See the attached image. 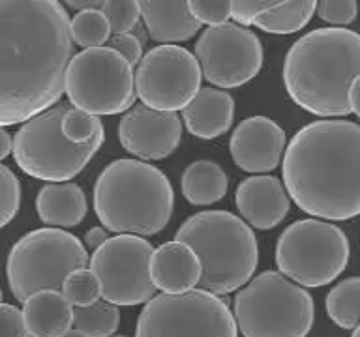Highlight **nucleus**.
Instances as JSON below:
<instances>
[{"label":"nucleus","instance_id":"nucleus-40","mask_svg":"<svg viewBox=\"0 0 360 337\" xmlns=\"http://www.w3.org/2000/svg\"><path fill=\"white\" fill-rule=\"evenodd\" d=\"M62 337H89V336H84V333H81L79 330H75V328H72V330L68 331V333H64Z\"/></svg>","mask_w":360,"mask_h":337},{"label":"nucleus","instance_id":"nucleus-1","mask_svg":"<svg viewBox=\"0 0 360 337\" xmlns=\"http://www.w3.org/2000/svg\"><path fill=\"white\" fill-rule=\"evenodd\" d=\"M72 19L56 0H0V124H25L66 92Z\"/></svg>","mask_w":360,"mask_h":337},{"label":"nucleus","instance_id":"nucleus-4","mask_svg":"<svg viewBox=\"0 0 360 337\" xmlns=\"http://www.w3.org/2000/svg\"><path fill=\"white\" fill-rule=\"evenodd\" d=\"M173 208V185L150 163L115 159L96 180L94 212L109 232L154 236L167 227Z\"/></svg>","mask_w":360,"mask_h":337},{"label":"nucleus","instance_id":"nucleus-37","mask_svg":"<svg viewBox=\"0 0 360 337\" xmlns=\"http://www.w3.org/2000/svg\"><path fill=\"white\" fill-rule=\"evenodd\" d=\"M109 238H111V236H109V230H107L105 227H92V229L86 230V234H84V246L96 251V249H100Z\"/></svg>","mask_w":360,"mask_h":337},{"label":"nucleus","instance_id":"nucleus-18","mask_svg":"<svg viewBox=\"0 0 360 337\" xmlns=\"http://www.w3.org/2000/svg\"><path fill=\"white\" fill-rule=\"evenodd\" d=\"M150 277L162 294H184L201 283V260L184 242H165L152 255Z\"/></svg>","mask_w":360,"mask_h":337},{"label":"nucleus","instance_id":"nucleus-36","mask_svg":"<svg viewBox=\"0 0 360 337\" xmlns=\"http://www.w3.org/2000/svg\"><path fill=\"white\" fill-rule=\"evenodd\" d=\"M0 320H2V337H30L25 315L15 305L2 302Z\"/></svg>","mask_w":360,"mask_h":337},{"label":"nucleus","instance_id":"nucleus-8","mask_svg":"<svg viewBox=\"0 0 360 337\" xmlns=\"http://www.w3.org/2000/svg\"><path fill=\"white\" fill-rule=\"evenodd\" d=\"M70 105H56L30 118L13 135V159L22 173L51 184L73 180L98 154L103 139L73 145L62 133V120Z\"/></svg>","mask_w":360,"mask_h":337},{"label":"nucleus","instance_id":"nucleus-19","mask_svg":"<svg viewBox=\"0 0 360 337\" xmlns=\"http://www.w3.org/2000/svg\"><path fill=\"white\" fill-rule=\"evenodd\" d=\"M235 118V100L227 90L201 88L197 98L182 111L186 129L202 140L218 139L227 133Z\"/></svg>","mask_w":360,"mask_h":337},{"label":"nucleus","instance_id":"nucleus-32","mask_svg":"<svg viewBox=\"0 0 360 337\" xmlns=\"http://www.w3.org/2000/svg\"><path fill=\"white\" fill-rule=\"evenodd\" d=\"M190 10L197 21L208 27H219L233 19L231 0H190Z\"/></svg>","mask_w":360,"mask_h":337},{"label":"nucleus","instance_id":"nucleus-22","mask_svg":"<svg viewBox=\"0 0 360 337\" xmlns=\"http://www.w3.org/2000/svg\"><path fill=\"white\" fill-rule=\"evenodd\" d=\"M73 305L62 291L36 292L22 303L30 337H62L73 328Z\"/></svg>","mask_w":360,"mask_h":337},{"label":"nucleus","instance_id":"nucleus-41","mask_svg":"<svg viewBox=\"0 0 360 337\" xmlns=\"http://www.w3.org/2000/svg\"><path fill=\"white\" fill-rule=\"evenodd\" d=\"M351 337H360V324L356 326V328H354V330H353V336H351Z\"/></svg>","mask_w":360,"mask_h":337},{"label":"nucleus","instance_id":"nucleus-20","mask_svg":"<svg viewBox=\"0 0 360 337\" xmlns=\"http://www.w3.org/2000/svg\"><path fill=\"white\" fill-rule=\"evenodd\" d=\"M141 4V15L145 22L146 34L150 39L162 45H173L188 41L201 30L190 10V2H152L145 0Z\"/></svg>","mask_w":360,"mask_h":337},{"label":"nucleus","instance_id":"nucleus-6","mask_svg":"<svg viewBox=\"0 0 360 337\" xmlns=\"http://www.w3.org/2000/svg\"><path fill=\"white\" fill-rule=\"evenodd\" d=\"M233 315L244 337H306L315 305L304 286L270 270L236 292Z\"/></svg>","mask_w":360,"mask_h":337},{"label":"nucleus","instance_id":"nucleus-34","mask_svg":"<svg viewBox=\"0 0 360 337\" xmlns=\"http://www.w3.org/2000/svg\"><path fill=\"white\" fill-rule=\"evenodd\" d=\"M278 4L280 0H233V19L240 27H253L259 17Z\"/></svg>","mask_w":360,"mask_h":337},{"label":"nucleus","instance_id":"nucleus-10","mask_svg":"<svg viewBox=\"0 0 360 337\" xmlns=\"http://www.w3.org/2000/svg\"><path fill=\"white\" fill-rule=\"evenodd\" d=\"M70 105L94 117H112L135 107L134 66L111 47L84 49L73 56L66 75Z\"/></svg>","mask_w":360,"mask_h":337},{"label":"nucleus","instance_id":"nucleus-28","mask_svg":"<svg viewBox=\"0 0 360 337\" xmlns=\"http://www.w3.org/2000/svg\"><path fill=\"white\" fill-rule=\"evenodd\" d=\"M62 133L66 135L70 143L81 146L105 139V131H103V124L100 118L75 107L68 109L66 117L62 120Z\"/></svg>","mask_w":360,"mask_h":337},{"label":"nucleus","instance_id":"nucleus-3","mask_svg":"<svg viewBox=\"0 0 360 337\" xmlns=\"http://www.w3.org/2000/svg\"><path fill=\"white\" fill-rule=\"evenodd\" d=\"M360 75V34L347 28H315L291 45L283 60L289 98L315 117L351 114L349 90Z\"/></svg>","mask_w":360,"mask_h":337},{"label":"nucleus","instance_id":"nucleus-29","mask_svg":"<svg viewBox=\"0 0 360 337\" xmlns=\"http://www.w3.org/2000/svg\"><path fill=\"white\" fill-rule=\"evenodd\" d=\"M62 294L68 298V302L72 303L73 308H89L100 302L101 296V285L100 279L90 268L79 270L73 272L62 286Z\"/></svg>","mask_w":360,"mask_h":337},{"label":"nucleus","instance_id":"nucleus-31","mask_svg":"<svg viewBox=\"0 0 360 337\" xmlns=\"http://www.w3.org/2000/svg\"><path fill=\"white\" fill-rule=\"evenodd\" d=\"M0 190H2V208H0V225L6 227L17 216L21 206V184L15 173L8 165H0Z\"/></svg>","mask_w":360,"mask_h":337},{"label":"nucleus","instance_id":"nucleus-5","mask_svg":"<svg viewBox=\"0 0 360 337\" xmlns=\"http://www.w3.org/2000/svg\"><path fill=\"white\" fill-rule=\"evenodd\" d=\"M174 240L195 251L202 266L199 289L216 296L244 289L257 270L259 246L252 227L225 210L193 213L180 225Z\"/></svg>","mask_w":360,"mask_h":337},{"label":"nucleus","instance_id":"nucleus-15","mask_svg":"<svg viewBox=\"0 0 360 337\" xmlns=\"http://www.w3.org/2000/svg\"><path fill=\"white\" fill-rule=\"evenodd\" d=\"M182 118L176 112H163L135 105L120 118L118 140L128 154L141 161H160L179 148L182 140Z\"/></svg>","mask_w":360,"mask_h":337},{"label":"nucleus","instance_id":"nucleus-33","mask_svg":"<svg viewBox=\"0 0 360 337\" xmlns=\"http://www.w3.org/2000/svg\"><path fill=\"white\" fill-rule=\"evenodd\" d=\"M359 4L354 0H323L317 2V15L321 21L334 25L336 28L347 27L356 19Z\"/></svg>","mask_w":360,"mask_h":337},{"label":"nucleus","instance_id":"nucleus-42","mask_svg":"<svg viewBox=\"0 0 360 337\" xmlns=\"http://www.w3.org/2000/svg\"><path fill=\"white\" fill-rule=\"evenodd\" d=\"M117 337H126V336H117Z\"/></svg>","mask_w":360,"mask_h":337},{"label":"nucleus","instance_id":"nucleus-16","mask_svg":"<svg viewBox=\"0 0 360 337\" xmlns=\"http://www.w3.org/2000/svg\"><path fill=\"white\" fill-rule=\"evenodd\" d=\"M229 150L233 161L240 171L270 173L285 156V131L266 117H248L231 135Z\"/></svg>","mask_w":360,"mask_h":337},{"label":"nucleus","instance_id":"nucleus-12","mask_svg":"<svg viewBox=\"0 0 360 337\" xmlns=\"http://www.w3.org/2000/svg\"><path fill=\"white\" fill-rule=\"evenodd\" d=\"M154 247L134 234H117L90 255L89 268L100 279L101 296L112 305H141L156 296L150 277Z\"/></svg>","mask_w":360,"mask_h":337},{"label":"nucleus","instance_id":"nucleus-39","mask_svg":"<svg viewBox=\"0 0 360 337\" xmlns=\"http://www.w3.org/2000/svg\"><path fill=\"white\" fill-rule=\"evenodd\" d=\"M13 154V137H11L6 128L0 129V159H6V157Z\"/></svg>","mask_w":360,"mask_h":337},{"label":"nucleus","instance_id":"nucleus-14","mask_svg":"<svg viewBox=\"0 0 360 337\" xmlns=\"http://www.w3.org/2000/svg\"><path fill=\"white\" fill-rule=\"evenodd\" d=\"M202 79L219 90L250 83L263 67V45L253 30L236 22L202 30L195 44Z\"/></svg>","mask_w":360,"mask_h":337},{"label":"nucleus","instance_id":"nucleus-35","mask_svg":"<svg viewBox=\"0 0 360 337\" xmlns=\"http://www.w3.org/2000/svg\"><path fill=\"white\" fill-rule=\"evenodd\" d=\"M107 47H111L117 53H120L134 67L139 66L143 56H145L143 55V41H141L137 34H118V36H112Z\"/></svg>","mask_w":360,"mask_h":337},{"label":"nucleus","instance_id":"nucleus-25","mask_svg":"<svg viewBox=\"0 0 360 337\" xmlns=\"http://www.w3.org/2000/svg\"><path fill=\"white\" fill-rule=\"evenodd\" d=\"M325 309L328 319L343 330H354L360 324V277L340 281L326 294Z\"/></svg>","mask_w":360,"mask_h":337},{"label":"nucleus","instance_id":"nucleus-26","mask_svg":"<svg viewBox=\"0 0 360 337\" xmlns=\"http://www.w3.org/2000/svg\"><path fill=\"white\" fill-rule=\"evenodd\" d=\"M120 326L118 305L100 300L89 308L73 309V328L89 337H112Z\"/></svg>","mask_w":360,"mask_h":337},{"label":"nucleus","instance_id":"nucleus-9","mask_svg":"<svg viewBox=\"0 0 360 337\" xmlns=\"http://www.w3.org/2000/svg\"><path fill=\"white\" fill-rule=\"evenodd\" d=\"M351 257L347 234L323 219H298L276 244V266L280 274L300 286H325L347 268Z\"/></svg>","mask_w":360,"mask_h":337},{"label":"nucleus","instance_id":"nucleus-17","mask_svg":"<svg viewBox=\"0 0 360 337\" xmlns=\"http://www.w3.org/2000/svg\"><path fill=\"white\" fill-rule=\"evenodd\" d=\"M235 204L250 227L270 230L287 218L291 197L280 178L261 174L242 180L235 191Z\"/></svg>","mask_w":360,"mask_h":337},{"label":"nucleus","instance_id":"nucleus-2","mask_svg":"<svg viewBox=\"0 0 360 337\" xmlns=\"http://www.w3.org/2000/svg\"><path fill=\"white\" fill-rule=\"evenodd\" d=\"M281 176L295 204L311 218L360 216V126L315 120L298 129L287 145Z\"/></svg>","mask_w":360,"mask_h":337},{"label":"nucleus","instance_id":"nucleus-24","mask_svg":"<svg viewBox=\"0 0 360 337\" xmlns=\"http://www.w3.org/2000/svg\"><path fill=\"white\" fill-rule=\"evenodd\" d=\"M317 13V2L314 0H295L280 2L253 22V27L269 34H295L302 30L311 17Z\"/></svg>","mask_w":360,"mask_h":337},{"label":"nucleus","instance_id":"nucleus-23","mask_svg":"<svg viewBox=\"0 0 360 337\" xmlns=\"http://www.w3.org/2000/svg\"><path fill=\"white\" fill-rule=\"evenodd\" d=\"M182 195L193 206H210L221 201L227 193L229 178L218 163L197 159L182 174Z\"/></svg>","mask_w":360,"mask_h":337},{"label":"nucleus","instance_id":"nucleus-21","mask_svg":"<svg viewBox=\"0 0 360 337\" xmlns=\"http://www.w3.org/2000/svg\"><path fill=\"white\" fill-rule=\"evenodd\" d=\"M86 195L77 184H45L36 197L39 221L51 229L77 227L86 216Z\"/></svg>","mask_w":360,"mask_h":337},{"label":"nucleus","instance_id":"nucleus-30","mask_svg":"<svg viewBox=\"0 0 360 337\" xmlns=\"http://www.w3.org/2000/svg\"><path fill=\"white\" fill-rule=\"evenodd\" d=\"M100 10L107 17L115 36L131 34L139 25V19H143L141 4L135 0H101Z\"/></svg>","mask_w":360,"mask_h":337},{"label":"nucleus","instance_id":"nucleus-38","mask_svg":"<svg viewBox=\"0 0 360 337\" xmlns=\"http://www.w3.org/2000/svg\"><path fill=\"white\" fill-rule=\"evenodd\" d=\"M349 105H351V111L360 118V75L354 79L349 90Z\"/></svg>","mask_w":360,"mask_h":337},{"label":"nucleus","instance_id":"nucleus-7","mask_svg":"<svg viewBox=\"0 0 360 337\" xmlns=\"http://www.w3.org/2000/svg\"><path fill=\"white\" fill-rule=\"evenodd\" d=\"M90 264L86 247L62 229H36L21 236L8 255L6 275L19 302L41 291H62L64 281Z\"/></svg>","mask_w":360,"mask_h":337},{"label":"nucleus","instance_id":"nucleus-27","mask_svg":"<svg viewBox=\"0 0 360 337\" xmlns=\"http://www.w3.org/2000/svg\"><path fill=\"white\" fill-rule=\"evenodd\" d=\"M111 25L100 8L77 11L72 19V38L83 51L105 47V41L111 39Z\"/></svg>","mask_w":360,"mask_h":337},{"label":"nucleus","instance_id":"nucleus-11","mask_svg":"<svg viewBox=\"0 0 360 337\" xmlns=\"http://www.w3.org/2000/svg\"><path fill=\"white\" fill-rule=\"evenodd\" d=\"M135 337H238L235 315L212 292L156 294L137 319Z\"/></svg>","mask_w":360,"mask_h":337},{"label":"nucleus","instance_id":"nucleus-13","mask_svg":"<svg viewBox=\"0 0 360 337\" xmlns=\"http://www.w3.org/2000/svg\"><path fill=\"white\" fill-rule=\"evenodd\" d=\"M202 70L197 56L180 45H158L135 72V90L154 111H184L201 92Z\"/></svg>","mask_w":360,"mask_h":337}]
</instances>
